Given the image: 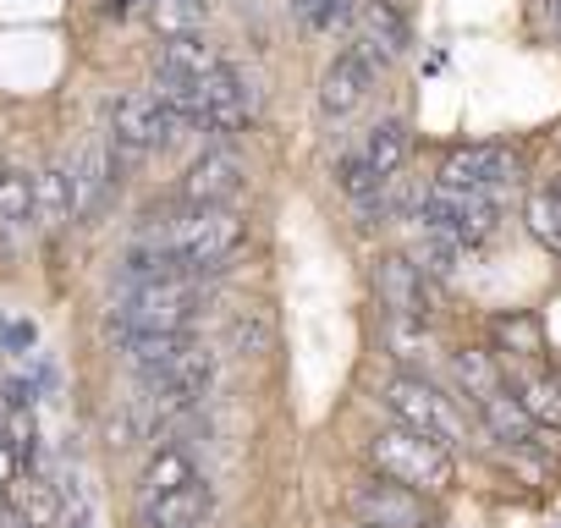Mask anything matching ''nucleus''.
Listing matches in <instances>:
<instances>
[{
    "label": "nucleus",
    "instance_id": "1",
    "mask_svg": "<svg viewBox=\"0 0 561 528\" xmlns=\"http://www.w3.org/2000/svg\"><path fill=\"white\" fill-rule=\"evenodd\" d=\"M364 457H369L375 473H386V479H397V484H408V490H419L430 501L457 484V451H446L440 440H430V435H419V429H408L397 418L380 424L364 440Z\"/></svg>",
    "mask_w": 561,
    "mask_h": 528
},
{
    "label": "nucleus",
    "instance_id": "2",
    "mask_svg": "<svg viewBox=\"0 0 561 528\" xmlns=\"http://www.w3.org/2000/svg\"><path fill=\"white\" fill-rule=\"evenodd\" d=\"M380 402H386V413L397 418V424H408V429H419V435H430V440H440L446 451H462V446H473V418H468V402L462 397H446L430 375H391L386 386H380Z\"/></svg>",
    "mask_w": 561,
    "mask_h": 528
},
{
    "label": "nucleus",
    "instance_id": "3",
    "mask_svg": "<svg viewBox=\"0 0 561 528\" xmlns=\"http://www.w3.org/2000/svg\"><path fill=\"white\" fill-rule=\"evenodd\" d=\"M204 292H209V282H154V287H122V292H116V309H111V325H127V331H160V336H182V331L198 320Z\"/></svg>",
    "mask_w": 561,
    "mask_h": 528
},
{
    "label": "nucleus",
    "instance_id": "4",
    "mask_svg": "<svg viewBox=\"0 0 561 528\" xmlns=\"http://www.w3.org/2000/svg\"><path fill=\"white\" fill-rule=\"evenodd\" d=\"M517 182H523V154L512 144H457L435 165V187L446 193H484L506 204Z\"/></svg>",
    "mask_w": 561,
    "mask_h": 528
},
{
    "label": "nucleus",
    "instance_id": "5",
    "mask_svg": "<svg viewBox=\"0 0 561 528\" xmlns=\"http://www.w3.org/2000/svg\"><path fill=\"white\" fill-rule=\"evenodd\" d=\"M182 133H193V127H182L149 89L122 94L116 111H111V149H116V165H122V171H133V165L149 160L154 149H171Z\"/></svg>",
    "mask_w": 561,
    "mask_h": 528
},
{
    "label": "nucleus",
    "instance_id": "6",
    "mask_svg": "<svg viewBox=\"0 0 561 528\" xmlns=\"http://www.w3.org/2000/svg\"><path fill=\"white\" fill-rule=\"evenodd\" d=\"M342 512H347V523H358V528H430L435 523V512H430V495H419V490H408V484H397V479H386V473H358L347 490H342Z\"/></svg>",
    "mask_w": 561,
    "mask_h": 528
},
{
    "label": "nucleus",
    "instance_id": "7",
    "mask_svg": "<svg viewBox=\"0 0 561 528\" xmlns=\"http://www.w3.org/2000/svg\"><path fill=\"white\" fill-rule=\"evenodd\" d=\"M369 287H375V303L391 314V320H435V282L424 276V264L413 253H375L369 264Z\"/></svg>",
    "mask_w": 561,
    "mask_h": 528
},
{
    "label": "nucleus",
    "instance_id": "8",
    "mask_svg": "<svg viewBox=\"0 0 561 528\" xmlns=\"http://www.w3.org/2000/svg\"><path fill=\"white\" fill-rule=\"evenodd\" d=\"M386 67H391V61H386V56H375L364 39L342 45V50L331 56V67L320 72V89H314V105H320V116H331V122L353 116V111L369 100V89H375V78H380Z\"/></svg>",
    "mask_w": 561,
    "mask_h": 528
},
{
    "label": "nucleus",
    "instance_id": "9",
    "mask_svg": "<svg viewBox=\"0 0 561 528\" xmlns=\"http://www.w3.org/2000/svg\"><path fill=\"white\" fill-rule=\"evenodd\" d=\"M242 182H248V165H242L237 144H204L193 154V165L182 171V182H176V204H187V209L237 204Z\"/></svg>",
    "mask_w": 561,
    "mask_h": 528
},
{
    "label": "nucleus",
    "instance_id": "10",
    "mask_svg": "<svg viewBox=\"0 0 561 528\" xmlns=\"http://www.w3.org/2000/svg\"><path fill=\"white\" fill-rule=\"evenodd\" d=\"M72 220H100V209L111 204L116 182H122V165H116V149L111 138H89L72 160Z\"/></svg>",
    "mask_w": 561,
    "mask_h": 528
},
{
    "label": "nucleus",
    "instance_id": "11",
    "mask_svg": "<svg viewBox=\"0 0 561 528\" xmlns=\"http://www.w3.org/2000/svg\"><path fill=\"white\" fill-rule=\"evenodd\" d=\"M353 39H364V45H369L375 56H386V61H397V56L413 50V28H408V18H402L397 0H364Z\"/></svg>",
    "mask_w": 561,
    "mask_h": 528
},
{
    "label": "nucleus",
    "instance_id": "12",
    "mask_svg": "<svg viewBox=\"0 0 561 528\" xmlns=\"http://www.w3.org/2000/svg\"><path fill=\"white\" fill-rule=\"evenodd\" d=\"M451 386L468 408H479L484 397H495L506 386V364L495 347H457L451 353Z\"/></svg>",
    "mask_w": 561,
    "mask_h": 528
},
{
    "label": "nucleus",
    "instance_id": "13",
    "mask_svg": "<svg viewBox=\"0 0 561 528\" xmlns=\"http://www.w3.org/2000/svg\"><path fill=\"white\" fill-rule=\"evenodd\" d=\"M204 517H209V484L204 479H193V484H182V490L138 506V523L144 528H204Z\"/></svg>",
    "mask_w": 561,
    "mask_h": 528
},
{
    "label": "nucleus",
    "instance_id": "14",
    "mask_svg": "<svg viewBox=\"0 0 561 528\" xmlns=\"http://www.w3.org/2000/svg\"><path fill=\"white\" fill-rule=\"evenodd\" d=\"M358 149H364V160L391 182V176H402V171H408V160H413V127H408L402 116H380V122L364 133V144H358Z\"/></svg>",
    "mask_w": 561,
    "mask_h": 528
},
{
    "label": "nucleus",
    "instance_id": "15",
    "mask_svg": "<svg viewBox=\"0 0 561 528\" xmlns=\"http://www.w3.org/2000/svg\"><path fill=\"white\" fill-rule=\"evenodd\" d=\"M490 347L506 358V364H539L545 353V331H539V314L528 309H506L490 320Z\"/></svg>",
    "mask_w": 561,
    "mask_h": 528
},
{
    "label": "nucleus",
    "instance_id": "16",
    "mask_svg": "<svg viewBox=\"0 0 561 528\" xmlns=\"http://www.w3.org/2000/svg\"><path fill=\"white\" fill-rule=\"evenodd\" d=\"M215 67H226V56L204 39V28H198V34L160 39V61H154V72H171V78H193V83H204Z\"/></svg>",
    "mask_w": 561,
    "mask_h": 528
},
{
    "label": "nucleus",
    "instance_id": "17",
    "mask_svg": "<svg viewBox=\"0 0 561 528\" xmlns=\"http://www.w3.org/2000/svg\"><path fill=\"white\" fill-rule=\"evenodd\" d=\"M473 413H479L484 435H490V440H501V446H528V435H534V418L523 413V402L512 397V386H501L495 397H484Z\"/></svg>",
    "mask_w": 561,
    "mask_h": 528
},
{
    "label": "nucleus",
    "instance_id": "18",
    "mask_svg": "<svg viewBox=\"0 0 561 528\" xmlns=\"http://www.w3.org/2000/svg\"><path fill=\"white\" fill-rule=\"evenodd\" d=\"M523 226L550 259H561V187L556 182H539L523 193Z\"/></svg>",
    "mask_w": 561,
    "mask_h": 528
},
{
    "label": "nucleus",
    "instance_id": "19",
    "mask_svg": "<svg viewBox=\"0 0 561 528\" xmlns=\"http://www.w3.org/2000/svg\"><path fill=\"white\" fill-rule=\"evenodd\" d=\"M193 479H198L193 457H187L182 446H160V451L149 457L144 479H138V506H149V501H160V495H171V490H182V484H193Z\"/></svg>",
    "mask_w": 561,
    "mask_h": 528
},
{
    "label": "nucleus",
    "instance_id": "20",
    "mask_svg": "<svg viewBox=\"0 0 561 528\" xmlns=\"http://www.w3.org/2000/svg\"><path fill=\"white\" fill-rule=\"evenodd\" d=\"M67 220H72V176H67V165H45L34 176V226L56 231Z\"/></svg>",
    "mask_w": 561,
    "mask_h": 528
},
{
    "label": "nucleus",
    "instance_id": "21",
    "mask_svg": "<svg viewBox=\"0 0 561 528\" xmlns=\"http://www.w3.org/2000/svg\"><path fill=\"white\" fill-rule=\"evenodd\" d=\"M18 512H23L34 528H61V523H67V501H61V490H56L50 479H39V473L23 479V490H18Z\"/></svg>",
    "mask_w": 561,
    "mask_h": 528
},
{
    "label": "nucleus",
    "instance_id": "22",
    "mask_svg": "<svg viewBox=\"0 0 561 528\" xmlns=\"http://www.w3.org/2000/svg\"><path fill=\"white\" fill-rule=\"evenodd\" d=\"M34 226V176L28 171H7L0 176V231L18 237Z\"/></svg>",
    "mask_w": 561,
    "mask_h": 528
},
{
    "label": "nucleus",
    "instance_id": "23",
    "mask_svg": "<svg viewBox=\"0 0 561 528\" xmlns=\"http://www.w3.org/2000/svg\"><path fill=\"white\" fill-rule=\"evenodd\" d=\"M386 347L397 364H413V358H430L435 353V331L424 320H391L386 314Z\"/></svg>",
    "mask_w": 561,
    "mask_h": 528
},
{
    "label": "nucleus",
    "instance_id": "24",
    "mask_svg": "<svg viewBox=\"0 0 561 528\" xmlns=\"http://www.w3.org/2000/svg\"><path fill=\"white\" fill-rule=\"evenodd\" d=\"M413 259L424 264V276H430V282H451V276L462 271L468 248H462V242H451V237H435V231H424V242H419V253H413Z\"/></svg>",
    "mask_w": 561,
    "mask_h": 528
},
{
    "label": "nucleus",
    "instance_id": "25",
    "mask_svg": "<svg viewBox=\"0 0 561 528\" xmlns=\"http://www.w3.org/2000/svg\"><path fill=\"white\" fill-rule=\"evenodd\" d=\"M204 18H209V0H154V28H160V39L198 34Z\"/></svg>",
    "mask_w": 561,
    "mask_h": 528
},
{
    "label": "nucleus",
    "instance_id": "26",
    "mask_svg": "<svg viewBox=\"0 0 561 528\" xmlns=\"http://www.w3.org/2000/svg\"><path fill=\"white\" fill-rule=\"evenodd\" d=\"M358 12H364V0H320L314 34H353L358 28Z\"/></svg>",
    "mask_w": 561,
    "mask_h": 528
},
{
    "label": "nucleus",
    "instance_id": "27",
    "mask_svg": "<svg viewBox=\"0 0 561 528\" xmlns=\"http://www.w3.org/2000/svg\"><path fill=\"white\" fill-rule=\"evenodd\" d=\"M34 342H39V325H34V320H7L0 353H12V358H34Z\"/></svg>",
    "mask_w": 561,
    "mask_h": 528
},
{
    "label": "nucleus",
    "instance_id": "28",
    "mask_svg": "<svg viewBox=\"0 0 561 528\" xmlns=\"http://www.w3.org/2000/svg\"><path fill=\"white\" fill-rule=\"evenodd\" d=\"M18 468H23V462L12 457V446H7V440H0V484H12V479H18Z\"/></svg>",
    "mask_w": 561,
    "mask_h": 528
},
{
    "label": "nucleus",
    "instance_id": "29",
    "mask_svg": "<svg viewBox=\"0 0 561 528\" xmlns=\"http://www.w3.org/2000/svg\"><path fill=\"white\" fill-rule=\"evenodd\" d=\"M12 413H18V402H12V391H7V386H0V435H7Z\"/></svg>",
    "mask_w": 561,
    "mask_h": 528
},
{
    "label": "nucleus",
    "instance_id": "30",
    "mask_svg": "<svg viewBox=\"0 0 561 528\" xmlns=\"http://www.w3.org/2000/svg\"><path fill=\"white\" fill-rule=\"evenodd\" d=\"M0 528H34V523H28L18 506H0Z\"/></svg>",
    "mask_w": 561,
    "mask_h": 528
},
{
    "label": "nucleus",
    "instance_id": "31",
    "mask_svg": "<svg viewBox=\"0 0 561 528\" xmlns=\"http://www.w3.org/2000/svg\"><path fill=\"white\" fill-rule=\"evenodd\" d=\"M105 12H111V18H122V12H133V0H105Z\"/></svg>",
    "mask_w": 561,
    "mask_h": 528
},
{
    "label": "nucleus",
    "instance_id": "32",
    "mask_svg": "<svg viewBox=\"0 0 561 528\" xmlns=\"http://www.w3.org/2000/svg\"><path fill=\"white\" fill-rule=\"evenodd\" d=\"M556 386H561V369H556Z\"/></svg>",
    "mask_w": 561,
    "mask_h": 528
},
{
    "label": "nucleus",
    "instance_id": "33",
    "mask_svg": "<svg viewBox=\"0 0 561 528\" xmlns=\"http://www.w3.org/2000/svg\"><path fill=\"white\" fill-rule=\"evenodd\" d=\"M342 528H358V523H342Z\"/></svg>",
    "mask_w": 561,
    "mask_h": 528
},
{
    "label": "nucleus",
    "instance_id": "34",
    "mask_svg": "<svg viewBox=\"0 0 561 528\" xmlns=\"http://www.w3.org/2000/svg\"><path fill=\"white\" fill-rule=\"evenodd\" d=\"M556 187H561V176H556Z\"/></svg>",
    "mask_w": 561,
    "mask_h": 528
},
{
    "label": "nucleus",
    "instance_id": "35",
    "mask_svg": "<svg viewBox=\"0 0 561 528\" xmlns=\"http://www.w3.org/2000/svg\"><path fill=\"white\" fill-rule=\"evenodd\" d=\"M556 144H561V133H556Z\"/></svg>",
    "mask_w": 561,
    "mask_h": 528
}]
</instances>
